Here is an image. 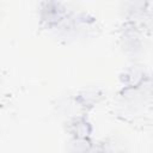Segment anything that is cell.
Returning <instances> with one entry per match:
<instances>
[{
    "label": "cell",
    "mask_w": 153,
    "mask_h": 153,
    "mask_svg": "<svg viewBox=\"0 0 153 153\" xmlns=\"http://www.w3.org/2000/svg\"><path fill=\"white\" fill-rule=\"evenodd\" d=\"M100 98V93L98 91L94 90H87V91H82L76 96V102L80 104V106L82 108H91L96 103H98Z\"/></svg>",
    "instance_id": "3957f363"
},
{
    "label": "cell",
    "mask_w": 153,
    "mask_h": 153,
    "mask_svg": "<svg viewBox=\"0 0 153 153\" xmlns=\"http://www.w3.org/2000/svg\"><path fill=\"white\" fill-rule=\"evenodd\" d=\"M126 90H137L146 80L147 75L140 67H129L121 76Z\"/></svg>",
    "instance_id": "7a4b0ae2"
},
{
    "label": "cell",
    "mask_w": 153,
    "mask_h": 153,
    "mask_svg": "<svg viewBox=\"0 0 153 153\" xmlns=\"http://www.w3.org/2000/svg\"><path fill=\"white\" fill-rule=\"evenodd\" d=\"M85 153H106V151L102 143H93L92 142Z\"/></svg>",
    "instance_id": "277c9868"
},
{
    "label": "cell",
    "mask_w": 153,
    "mask_h": 153,
    "mask_svg": "<svg viewBox=\"0 0 153 153\" xmlns=\"http://www.w3.org/2000/svg\"><path fill=\"white\" fill-rule=\"evenodd\" d=\"M92 126L85 116H76L68 123V131L72 139L76 140H91Z\"/></svg>",
    "instance_id": "6da1fadb"
}]
</instances>
